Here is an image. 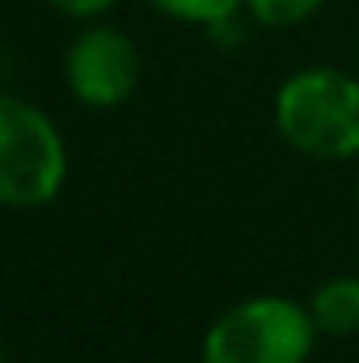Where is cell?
I'll list each match as a JSON object with an SVG mask.
<instances>
[{"label": "cell", "mask_w": 359, "mask_h": 363, "mask_svg": "<svg viewBox=\"0 0 359 363\" xmlns=\"http://www.w3.org/2000/svg\"><path fill=\"white\" fill-rule=\"evenodd\" d=\"M275 127L313 161H359V81L338 68H300L275 93Z\"/></svg>", "instance_id": "obj_1"}, {"label": "cell", "mask_w": 359, "mask_h": 363, "mask_svg": "<svg viewBox=\"0 0 359 363\" xmlns=\"http://www.w3.org/2000/svg\"><path fill=\"white\" fill-rule=\"evenodd\" d=\"M68 178V148L55 118L0 93V207H47Z\"/></svg>", "instance_id": "obj_2"}, {"label": "cell", "mask_w": 359, "mask_h": 363, "mask_svg": "<svg viewBox=\"0 0 359 363\" xmlns=\"http://www.w3.org/2000/svg\"><path fill=\"white\" fill-rule=\"evenodd\" d=\"M313 313L287 296H254L224 308L203 334V363H309Z\"/></svg>", "instance_id": "obj_3"}, {"label": "cell", "mask_w": 359, "mask_h": 363, "mask_svg": "<svg viewBox=\"0 0 359 363\" xmlns=\"http://www.w3.org/2000/svg\"><path fill=\"white\" fill-rule=\"evenodd\" d=\"M64 77L81 106H93V110L123 106L140 85V51L123 30L89 26L72 38L64 55Z\"/></svg>", "instance_id": "obj_4"}, {"label": "cell", "mask_w": 359, "mask_h": 363, "mask_svg": "<svg viewBox=\"0 0 359 363\" xmlns=\"http://www.w3.org/2000/svg\"><path fill=\"white\" fill-rule=\"evenodd\" d=\"M309 313H313L317 334H330V338L359 334V274H334V279H326L313 291Z\"/></svg>", "instance_id": "obj_5"}, {"label": "cell", "mask_w": 359, "mask_h": 363, "mask_svg": "<svg viewBox=\"0 0 359 363\" xmlns=\"http://www.w3.org/2000/svg\"><path fill=\"white\" fill-rule=\"evenodd\" d=\"M148 4H157L174 21H190V26H207L211 30L220 21H233L245 0H148Z\"/></svg>", "instance_id": "obj_6"}, {"label": "cell", "mask_w": 359, "mask_h": 363, "mask_svg": "<svg viewBox=\"0 0 359 363\" xmlns=\"http://www.w3.org/2000/svg\"><path fill=\"white\" fill-rule=\"evenodd\" d=\"M326 0H245L250 17L263 21V26H275V30H287V26H304Z\"/></svg>", "instance_id": "obj_7"}, {"label": "cell", "mask_w": 359, "mask_h": 363, "mask_svg": "<svg viewBox=\"0 0 359 363\" xmlns=\"http://www.w3.org/2000/svg\"><path fill=\"white\" fill-rule=\"evenodd\" d=\"M55 13H64V17H77V21H93V17H101V13H110L118 0H47Z\"/></svg>", "instance_id": "obj_8"}, {"label": "cell", "mask_w": 359, "mask_h": 363, "mask_svg": "<svg viewBox=\"0 0 359 363\" xmlns=\"http://www.w3.org/2000/svg\"><path fill=\"white\" fill-rule=\"evenodd\" d=\"M0 363H9V347H4V338H0Z\"/></svg>", "instance_id": "obj_9"}, {"label": "cell", "mask_w": 359, "mask_h": 363, "mask_svg": "<svg viewBox=\"0 0 359 363\" xmlns=\"http://www.w3.org/2000/svg\"><path fill=\"white\" fill-rule=\"evenodd\" d=\"M355 203H359V169H355Z\"/></svg>", "instance_id": "obj_10"}]
</instances>
